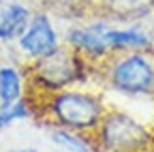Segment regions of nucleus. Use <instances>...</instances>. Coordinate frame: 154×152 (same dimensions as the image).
Returning a JSON list of instances; mask_svg holds the SVG:
<instances>
[{
  "label": "nucleus",
  "mask_w": 154,
  "mask_h": 152,
  "mask_svg": "<svg viewBox=\"0 0 154 152\" xmlns=\"http://www.w3.org/2000/svg\"><path fill=\"white\" fill-rule=\"evenodd\" d=\"M49 113L60 126L68 130H94L103 118V105L96 96L66 90L49 102Z\"/></svg>",
  "instance_id": "nucleus-1"
},
{
  "label": "nucleus",
  "mask_w": 154,
  "mask_h": 152,
  "mask_svg": "<svg viewBox=\"0 0 154 152\" xmlns=\"http://www.w3.org/2000/svg\"><path fill=\"white\" fill-rule=\"evenodd\" d=\"M102 147L111 152H141L150 145V133L126 113H107L98 124Z\"/></svg>",
  "instance_id": "nucleus-2"
},
{
  "label": "nucleus",
  "mask_w": 154,
  "mask_h": 152,
  "mask_svg": "<svg viewBox=\"0 0 154 152\" xmlns=\"http://www.w3.org/2000/svg\"><path fill=\"white\" fill-rule=\"evenodd\" d=\"M111 83L126 94H149L154 90V64L143 55H128L115 62Z\"/></svg>",
  "instance_id": "nucleus-3"
},
{
  "label": "nucleus",
  "mask_w": 154,
  "mask_h": 152,
  "mask_svg": "<svg viewBox=\"0 0 154 152\" xmlns=\"http://www.w3.org/2000/svg\"><path fill=\"white\" fill-rule=\"evenodd\" d=\"M77 70H79L77 60L60 49L40 58V64L36 68L38 81L49 88H62L66 85H70V83H73L77 79V75H79Z\"/></svg>",
  "instance_id": "nucleus-4"
},
{
  "label": "nucleus",
  "mask_w": 154,
  "mask_h": 152,
  "mask_svg": "<svg viewBox=\"0 0 154 152\" xmlns=\"http://www.w3.org/2000/svg\"><path fill=\"white\" fill-rule=\"evenodd\" d=\"M19 45L25 53L36 58H43L57 51V32L49 19L45 15H38L34 21H30L25 34L19 38Z\"/></svg>",
  "instance_id": "nucleus-5"
},
{
  "label": "nucleus",
  "mask_w": 154,
  "mask_h": 152,
  "mask_svg": "<svg viewBox=\"0 0 154 152\" xmlns=\"http://www.w3.org/2000/svg\"><path fill=\"white\" fill-rule=\"evenodd\" d=\"M30 25V13L21 4H2L0 2V40H15L25 34Z\"/></svg>",
  "instance_id": "nucleus-6"
},
{
  "label": "nucleus",
  "mask_w": 154,
  "mask_h": 152,
  "mask_svg": "<svg viewBox=\"0 0 154 152\" xmlns=\"http://www.w3.org/2000/svg\"><path fill=\"white\" fill-rule=\"evenodd\" d=\"M105 30H107V26H103V25H94L88 28H75L70 32L68 40L77 49L88 53L92 56H102L109 51V47L105 43Z\"/></svg>",
  "instance_id": "nucleus-7"
},
{
  "label": "nucleus",
  "mask_w": 154,
  "mask_h": 152,
  "mask_svg": "<svg viewBox=\"0 0 154 152\" xmlns=\"http://www.w3.org/2000/svg\"><path fill=\"white\" fill-rule=\"evenodd\" d=\"M105 43L109 49H145L150 45L147 34L139 30H105Z\"/></svg>",
  "instance_id": "nucleus-8"
},
{
  "label": "nucleus",
  "mask_w": 154,
  "mask_h": 152,
  "mask_svg": "<svg viewBox=\"0 0 154 152\" xmlns=\"http://www.w3.org/2000/svg\"><path fill=\"white\" fill-rule=\"evenodd\" d=\"M23 83L19 71L11 66L0 68V105H8L21 100Z\"/></svg>",
  "instance_id": "nucleus-9"
},
{
  "label": "nucleus",
  "mask_w": 154,
  "mask_h": 152,
  "mask_svg": "<svg viewBox=\"0 0 154 152\" xmlns=\"http://www.w3.org/2000/svg\"><path fill=\"white\" fill-rule=\"evenodd\" d=\"M51 139L57 143L58 147L66 148L68 152H92L90 145L83 137H79L77 133L70 130H55L51 135Z\"/></svg>",
  "instance_id": "nucleus-10"
},
{
  "label": "nucleus",
  "mask_w": 154,
  "mask_h": 152,
  "mask_svg": "<svg viewBox=\"0 0 154 152\" xmlns=\"http://www.w3.org/2000/svg\"><path fill=\"white\" fill-rule=\"evenodd\" d=\"M30 115V107L25 100H17L8 105H0V128L10 126L19 118H26Z\"/></svg>",
  "instance_id": "nucleus-11"
},
{
  "label": "nucleus",
  "mask_w": 154,
  "mask_h": 152,
  "mask_svg": "<svg viewBox=\"0 0 154 152\" xmlns=\"http://www.w3.org/2000/svg\"><path fill=\"white\" fill-rule=\"evenodd\" d=\"M11 152H38L36 148H17V150H11Z\"/></svg>",
  "instance_id": "nucleus-12"
}]
</instances>
